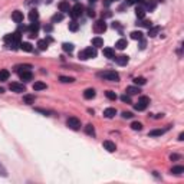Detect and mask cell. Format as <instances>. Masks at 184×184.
<instances>
[{
    "label": "cell",
    "mask_w": 184,
    "mask_h": 184,
    "mask_svg": "<svg viewBox=\"0 0 184 184\" xmlns=\"http://www.w3.org/2000/svg\"><path fill=\"white\" fill-rule=\"evenodd\" d=\"M78 56H79V59H82V61H86V59L95 58V56H96V49H95L94 46H89V48H86V49L81 50Z\"/></svg>",
    "instance_id": "1"
},
{
    "label": "cell",
    "mask_w": 184,
    "mask_h": 184,
    "mask_svg": "<svg viewBox=\"0 0 184 184\" xmlns=\"http://www.w3.org/2000/svg\"><path fill=\"white\" fill-rule=\"evenodd\" d=\"M101 78H104L105 81H111V82H118L119 81V75L116 74L115 71H105L99 74Z\"/></svg>",
    "instance_id": "2"
},
{
    "label": "cell",
    "mask_w": 184,
    "mask_h": 184,
    "mask_svg": "<svg viewBox=\"0 0 184 184\" xmlns=\"http://www.w3.org/2000/svg\"><path fill=\"white\" fill-rule=\"evenodd\" d=\"M148 104H150V98H148V96H141V98L138 99V102L134 105V108L137 111H144L148 107Z\"/></svg>",
    "instance_id": "3"
},
{
    "label": "cell",
    "mask_w": 184,
    "mask_h": 184,
    "mask_svg": "<svg viewBox=\"0 0 184 184\" xmlns=\"http://www.w3.org/2000/svg\"><path fill=\"white\" fill-rule=\"evenodd\" d=\"M83 10H85V9H83V6H82L81 3H76L75 6L71 7V12H69V13H71V16H72L74 19H76V17H79V16L83 13Z\"/></svg>",
    "instance_id": "4"
},
{
    "label": "cell",
    "mask_w": 184,
    "mask_h": 184,
    "mask_svg": "<svg viewBox=\"0 0 184 184\" xmlns=\"http://www.w3.org/2000/svg\"><path fill=\"white\" fill-rule=\"evenodd\" d=\"M9 89L12 92H16V94H22V92H26V86L23 83H19V82H12L9 85Z\"/></svg>",
    "instance_id": "5"
},
{
    "label": "cell",
    "mask_w": 184,
    "mask_h": 184,
    "mask_svg": "<svg viewBox=\"0 0 184 184\" xmlns=\"http://www.w3.org/2000/svg\"><path fill=\"white\" fill-rule=\"evenodd\" d=\"M107 30V23L105 20H96L94 23V32L95 33H104Z\"/></svg>",
    "instance_id": "6"
},
{
    "label": "cell",
    "mask_w": 184,
    "mask_h": 184,
    "mask_svg": "<svg viewBox=\"0 0 184 184\" xmlns=\"http://www.w3.org/2000/svg\"><path fill=\"white\" fill-rule=\"evenodd\" d=\"M66 125H68L71 130H74V131H78V130L81 128V121H79L78 118H75V116H71V118H68V121H66Z\"/></svg>",
    "instance_id": "7"
},
{
    "label": "cell",
    "mask_w": 184,
    "mask_h": 184,
    "mask_svg": "<svg viewBox=\"0 0 184 184\" xmlns=\"http://www.w3.org/2000/svg\"><path fill=\"white\" fill-rule=\"evenodd\" d=\"M37 32H39V23L37 22H32V25L29 26V37H36Z\"/></svg>",
    "instance_id": "8"
},
{
    "label": "cell",
    "mask_w": 184,
    "mask_h": 184,
    "mask_svg": "<svg viewBox=\"0 0 184 184\" xmlns=\"http://www.w3.org/2000/svg\"><path fill=\"white\" fill-rule=\"evenodd\" d=\"M12 19H13L16 23H22V22H23V13H22L20 10H14V12L12 13Z\"/></svg>",
    "instance_id": "9"
},
{
    "label": "cell",
    "mask_w": 184,
    "mask_h": 184,
    "mask_svg": "<svg viewBox=\"0 0 184 184\" xmlns=\"http://www.w3.org/2000/svg\"><path fill=\"white\" fill-rule=\"evenodd\" d=\"M102 53H104V56L108 58V59H115V50H114L112 48H104Z\"/></svg>",
    "instance_id": "10"
},
{
    "label": "cell",
    "mask_w": 184,
    "mask_h": 184,
    "mask_svg": "<svg viewBox=\"0 0 184 184\" xmlns=\"http://www.w3.org/2000/svg\"><path fill=\"white\" fill-rule=\"evenodd\" d=\"M19 76H20V79L22 81H25V82H28V81H32V72L30 71H22V72H19Z\"/></svg>",
    "instance_id": "11"
},
{
    "label": "cell",
    "mask_w": 184,
    "mask_h": 184,
    "mask_svg": "<svg viewBox=\"0 0 184 184\" xmlns=\"http://www.w3.org/2000/svg\"><path fill=\"white\" fill-rule=\"evenodd\" d=\"M59 10H61L62 13H66V12H71V6H69V1H66V0H63V1H61V3H59Z\"/></svg>",
    "instance_id": "12"
},
{
    "label": "cell",
    "mask_w": 184,
    "mask_h": 184,
    "mask_svg": "<svg viewBox=\"0 0 184 184\" xmlns=\"http://www.w3.org/2000/svg\"><path fill=\"white\" fill-rule=\"evenodd\" d=\"M115 61H116V63L118 65H121V66H124V65H127L128 63V56H125V55H119V56H115Z\"/></svg>",
    "instance_id": "13"
},
{
    "label": "cell",
    "mask_w": 184,
    "mask_h": 184,
    "mask_svg": "<svg viewBox=\"0 0 184 184\" xmlns=\"http://www.w3.org/2000/svg\"><path fill=\"white\" fill-rule=\"evenodd\" d=\"M104 148H105L107 151H110V152H114V151L116 150V145H115V143L107 140V141H104Z\"/></svg>",
    "instance_id": "14"
},
{
    "label": "cell",
    "mask_w": 184,
    "mask_h": 184,
    "mask_svg": "<svg viewBox=\"0 0 184 184\" xmlns=\"http://www.w3.org/2000/svg\"><path fill=\"white\" fill-rule=\"evenodd\" d=\"M127 46H128L127 39H119V40H116V43H115V48H116V49H119V50H124Z\"/></svg>",
    "instance_id": "15"
},
{
    "label": "cell",
    "mask_w": 184,
    "mask_h": 184,
    "mask_svg": "<svg viewBox=\"0 0 184 184\" xmlns=\"http://www.w3.org/2000/svg\"><path fill=\"white\" fill-rule=\"evenodd\" d=\"M95 95H96V92H95V89H92V88H88V89L83 92V98H85V99H92V98H95Z\"/></svg>",
    "instance_id": "16"
},
{
    "label": "cell",
    "mask_w": 184,
    "mask_h": 184,
    "mask_svg": "<svg viewBox=\"0 0 184 184\" xmlns=\"http://www.w3.org/2000/svg\"><path fill=\"white\" fill-rule=\"evenodd\" d=\"M115 115H116V110L115 108H107L104 111V116L105 118H114Z\"/></svg>",
    "instance_id": "17"
},
{
    "label": "cell",
    "mask_w": 184,
    "mask_h": 184,
    "mask_svg": "<svg viewBox=\"0 0 184 184\" xmlns=\"http://www.w3.org/2000/svg\"><path fill=\"white\" fill-rule=\"evenodd\" d=\"M20 49L22 50H25V52H32L33 50V48H32V45L29 43V42H20Z\"/></svg>",
    "instance_id": "18"
},
{
    "label": "cell",
    "mask_w": 184,
    "mask_h": 184,
    "mask_svg": "<svg viewBox=\"0 0 184 184\" xmlns=\"http://www.w3.org/2000/svg\"><path fill=\"white\" fill-rule=\"evenodd\" d=\"M125 92H127L128 95H137V94H140L141 91H140V88H138V86H128Z\"/></svg>",
    "instance_id": "19"
},
{
    "label": "cell",
    "mask_w": 184,
    "mask_h": 184,
    "mask_svg": "<svg viewBox=\"0 0 184 184\" xmlns=\"http://www.w3.org/2000/svg\"><path fill=\"white\" fill-rule=\"evenodd\" d=\"M9 76H10V72H9L7 69H0V82L7 81V79H9Z\"/></svg>",
    "instance_id": "20"
},
{
    "label": "cell",
    "mask_w": 184,
    "mask_h": 184,
    "mask_svg": "<svg viewBox=\"0 0 184 184\" xmlns=\"http://www.w3.org/2000/svg\"><path fill=\"white\" fill-rule=\"evenodd\" d=\"M158 32H160V26H151V28L148 29V35H150V37L157 36Z\"/></svg>",
    "instance_id": "21"
},
{
    "label": "cell",
    "mask_w": 184,
    "mask_h": 184,
    "mask_svg": "<svg viewBox=\"0 0 184 184\" xmlns=\"http://www.w3.org/2000/svg\"><path fill=\"white\" fill-rule=\"evenodd\" d=\"M29 19H30V22H37V19H39V13H37L36 9H32V10H30V13H29Z\"/></svg>",
    "instance_id": "22"
},
{
    "label": "cell",
    "mask_w": 184,
    "mask_h": 184,
    "mask_svg": "<svg viewBox=\"0 0 184 184\" xmlns=\"http://www.w3.org/2000/svg\"><path fill=\"white\" fill-rule=\"evenodd\" d=\"M92 46L94 48H101V46H104V40L101 37H94L92 39Z\"/></svg>",
    "instance_id": "23"
},
{
    "label": "cell",
    "mask_w": 184,
    "mask_h": 184,
    "mask_svg": "<svg viewBox=\"0 0 184 184\" xmlns=\"http://www.w3.org/2000/svg\"><path fill=\"white\" fill-rule=\"evenodd\" d=\"M48 46H49V42H48V40H45V39H42V40H39V42H37V48H39L40 50H46V49H48Z\"/></svg>",
    "instance_id": "24"
},
{
    "label": "cell",
    "mask_w": 184,
    "mask_h": 184,
    "mask_svg": "<svg viewBox=\"0 0 184 184\" xmlns=\"http://www.w3.org/2000/svg\"><path fill=\"white\" fill-rule=\"evenodd\" d=\"M168 128H165V130H152V131H150V137H158V135H163L165 131H167Z\"/></svg>",
    "instance_id": "25"
},
{
    "label": "cell",
    "mask_w": 184,
    "mask_h": 184,
    "mask_svg": "<svg viewBox=\"0 0 184 184\" xmlns=\"http://www.w3.org/2000/svg\"><path fill=\"white\" fill-rule=\"evenodd\" d=\"M42 89H46V83H43L40 81H37V82L33 83V91H42Z\"/></svg>",
    "instance_id": "26"
},
{
    "label": "cell",
    "mask_w": 184,
    "mask_h": 184,
    "mask_svg": "<svg viewBox=\"0 0 184 184\" xmlns=\"http://www.w3.org/2000/svg\"><path fill=\"white\" fill-rule=\"evenodd\" d=\"M23 102L28 104V105H32V104H35V96L33 95H25L23 96Z\"/></svg>",
    "instance_id": "27"
},
{
    "label": "cell",
    "mask_w": 184,
    "mask_h": 184,
    "mask_svg": "<svg viewBox=\"0 0 184 184\" xmlns=\"http://www.w3.org/2000/svg\"><path fill=\"white\" fill-rule=\"evenodd\" d=\"M85 132H86L88 135L95 137V128H94V125H92V124H88V125L85 127Z\"/></svg>",
    "instance_id": "28"
},
{
    "label": "cell",
    "mask_w": 184,
    "mask_h": 184,
    "mask_svg": "<svg viewBox=\"0 0 184 184\" xmlns=\"http://www.w3.org/2000/svg\"><path fill=\"white\" fill-rule=\"evenodd\" d=\"M135 14H137L138 19H144V16H145V9H144V7H137Z\"/></svg>",
    "instance_id": "29"
},
{
    "label": "cell",
    "mask_w": 184,
    "mask_h": 184,
    "mask_svg": "<svg viewBox=\"0 0 184 184\" xmlns=\"http://www.w3.org/2000/svg\"><path fill=\"white\" fill-rule=\"evenodd\" d=\"M61 20H63V13H56L52 16V23H58Z\"/></svg>",
    "instance_id": "30"
},
{
    "label": "cell",
    "mask_w": 184,
    "mask_h": 184,
    "mask_svg": "<svg viewBox=\"0 0 184 184\" xmlns=\"http://www.w3.org/2000/svg\"><path fill=\"white\" fill-rule=\"evenodd\" d=\"M78 29H79V23H78L76 20L69 22V30H71V32H76Z\"/></svg>",
    "instance_id": "31"
},
{
    "label": "cell",
    "mask_w": 184,
    "mask_h": 184,
    "mask_svg": "<svg viewBox=\"0 0 184 184\" xmlns=\"http://www.w3.org/2000/svg\"><path fill=\"white\" fill-rule=\"evenodd\" d=\"M131 37H132L134 40H141V39H143V33H141L140 30H134V32H131Z\"/></svg>",
    "instance_id": "32"
},
{
    "label": "cell",
    "mask_w": 184,
    "mask_h": 184,
    "mask_svg": "<svg viewBox=\"0 0 184 184\" xmlns=\"http://www.w3.org/2000/svg\"><path fill=\"white\" fill-rule=\"evenodd\" d=\"M171 173H173V174H183V173H184V167H183V165L173 167V168H171Z\"/></svg>",
    "instance_id": "33"
},
{
    "label": "cell",
    "mask_w": 184,
    "mask_h": 184,
    "mask_svg": "<svg viewBox=\"0 0 184 184\" xmlns=\"http://www.w3.org/2000/svg\"><path fill=\"white\" fill-rule=\"evenodd\" d=\"M30 69H32V66H30V65H17V66H16L17 74H19V72H22V71H30Z\"/></svg>",
    "instance_id": "34"
},
{
    "label": "cell",
    "mask_w": 184,
    "mask_h": 184,
    "mask_svg": "<svg viewBox=\"0 0 184 184\" xmlns=\"http://www.w3.org/2000/svg\"><path fill=\"white\" fill-rule=\"evenodd\" d=\"M131 128H132L134 131H141V130H143V124L138 122V121H134V122L131 124Z\"/></svg>",
    "instance_id": "35"
},
{
    "label": "cell",
    "mask_w": 184,
    "mask_h": 184,
    "mask_svg": "<svg viewBox=\"0 0 184 184\" xmlns=\"http://www.w3.org/2000/svg\"><path fill=\"white\" fill-rule=\"evenodd\" d=\"M155 9V1L154 0H150V1H147L145 3V10H148V12H152Z\"/></svg>",
    "instance_id": "36"
},
{
    "label": "cell",
    "mask_w": 184,
    "mask_h": 184,
    "mask_svg": "<svg viewBox=\"0 0 184 184\" xmlns=\"http://www.w3.org/2000/svg\"><path fill=\"white\" fill-rule=\"evenodd\" d=\"M59 81L63 82V83H71V82L75 81V78H72V76H59Z\"/></svg>",
    "instance_id": "37"
},
{
    "label": "cell",
    "mask_w": 184,
    "mask_h": 184,
    "mask_svg": "<svg viewBox=\"0 0 184 184\" xmlns=\"http://www.w3.org/2000/svg\"><path fill=\"white\" fill-rule=\"evenodd\" d=\"M145 78H143V76H137V78H134V83L135 85H145Z\"/></svg>",
    "instance_id": "38"
},
{
    "label": "cell",
    "mask_w": 184,
    "mask_h": 184,
    "mask_svg": "<svg viewBox=\"0 0 184 184\" xmlns=\"http://www.w3.org/2000/svg\"><path fill=\"white\" fill-rule=\"evenodd\" d=\"M62 49H63L65 52H69V53H71V52L74 50V45H72V43H63V45H62Z\"/></svg>",
    "instance_id": "39"
},
{
    "label": "cell",
    "mask_w": 184,
    "mask_h": 184,
    "mask_svg": "<svg viewBox=\"0 0 184 184\" xmlns=\"http://www.w3.org/2000/svg\"><path fill=\"white\" fill-rule=\"evenodd\" d=\"M138 25H140V26H143V28H147V29H150V28L152 26V22H151V20H144V19H143V20H141Z\"/></svg>",
    "instance_id": "40"
},
{
    "label": "cell",
    "mask_w": 184,
    "mask_h": 184,
    "mask_svg": "<svg viewBox=\"0 0 184 184\" xmlns=\"http://www.w3.org/2000/svg\"><path fill=\"white\" fill-rule=\"evenodd\" d=\"M105 95H107V98L111 99V101H115V99H116V94H115L114 91H107Z\"/></svg>",
    "instance_id": "41"
},
{
    "label": "cell",
    "mask_w": 184,
    "mask_h": 184,
    "mask_svg": "<svg viewBox=\"0 0 184 184\" xmlns=\"http://www.w3.org/2000/svg\"><path fill=\"white\" fill-rule=\"evenodd\" d=\"M121 101H122V102H125V104H132V101H131V96H130L128 94H124V95L121 96Z\"/></svg>",
    "instance_id": "42"
},
{
    "label": "cell",
    "mask_w": 184,
    "mask_h": 184,
    "mask_svg": "<svg viewBox=\"0 0 184 184\" xmlns=\"http://www.w3.org/2000/svg\"><path fill=\"white\" fill-rule=\"evenodd\" d=\"M122 116L127 119V118H132L134 115H132V112H127V111H125V112H122Z\"/></svg>",
    "instance_id": "43"
},
{
    "label": "cell",
    "mask_w": 184,
    "mask_h": 184,
    "mask_svg": "<svg viewBox=\"0 0 184 184\" xmlns=\"http://www.w3.org/2000/svg\"><path fill=\"white\" fill-rule=\"evenodd\" d=\"M36 111H37V112H42V114H45V115H49V114H50L49 111H46V110H42V108H36Z\"/></svg>",
    "instance_id": "44"
},
{
    "label": "cell",
    "mask_w": 184,
    "mask_h": 184,
    "mask_svg": "<svg viewBox=\"0 0 184 184\" xmlns=\"http://www.w3.org/2000/svg\"><path fill=\"white\" fill-rule=\"evenodd\" d=\"M0 176H3V177H6V176H7V173H6V170H4V168H3L1 165H0Z\"/></svg>",
    "instance_id": "45"
},
{
    "label": "cell",
    "mask_w": 184,
    "mask_h": 184,
    "mask_svg": "<svg viewBox=\"0 0 184 184\" xmlns=\"http://www.w3.org/2000/svg\"><path fill=\"white\" fill-rule=\"evenodd\" d=\"M88 16H89V17H94V16H95V12H94L92 9H88Z\"/></svg>",
    "instance_id": "46"
},
{
    "label": "cell",
    "mask_w": 184,
    "mask_h": 184,
    "mask_svg": "<svg viewBox=\"0 0 184 184\" xmlns=\"http://www.w3.org/2000/svg\"><path fill=\"white\" fill-rule=\"evenodd\" d=\"M43 30H45V32H50V30H52V26H50V25H48V26H45V28H43Z\"/></svg>",
    "instance_id": "47"
},
{
    "label": "cell",
    "mask_w": 184,
    "mask_h": 184,
    "mask_svg": "<svg viewBox=\"0 0 184 184\" xmlns=\"http://www.w3.org/2000/svg\"><path fill=\"white\" fill-rule=\"evenodd\" d=\"M134 3H138V0H127V4H134Z\"/></svg>",
    "instance_id": "48"
},
{
    "label": "cell",
    "mask_w": 184,
    "mask_h": 184,
    "mask_svg": "<svg viewBox=\"0 0 184 184\" xmlns=\"http://www.w3.org/2000/svg\"><path fill=\"white\" fill-rule=\"evenodd\" d=\"M170 158H171V160H177V158H178V155H177V154H171V155H170Z\"/></svg>",
    "instance_id": "49"
},
{
    "label": "cell",
    "mask_w": 184,
    "mask_h": 184,
    "mask_svg": "<svg viewBox=\"0 0 184 184\" xmlns=\"http://www.w3.org/2000/svg\"><path fill=\"white\" fill-rule=\"evenodd\" d=\"M140 48H141V49H144V48H145V40H143V39H141V46H140Z\"/></svg>",
    "instance_id": "50"
},
{
    "label": "cell",
    "mask_w": 184,
    "mask_h": 184,
    "mask_svg": "<svg viewBox=\"0 0 184 184\" xmlns=\"http://www.w3.org/2000/svg\"><path fill=\"white\" fill-rule=\"evenodd\" d=\"M178 140H180V141H183V140H184V134H183V132L178 135Z\"/></svg>",
    "instance_id": "51"
},
{
    "label": "cell",
    "mask_w": 184,
    "mask_h": 184,
    "mask_svg": "<svg viewBox=\"0 0 184 184\" xmlns=\"http://www.w3.org/2000/svg\"><path fill=\"white\" fill-rule=\"evenodd\" d=\"M104 4H105V6H110V4H111V0H105V1H104Z\"/></svg>",
    "instance_id": "52"
},
{
    "label": "cell",
    "mask_w": 184,
    "mask_h": 184,
    "mask_svg": "<svg viewBox=\"0 0 184 184\" xmlns=\"http://www.w3.org/2000/svg\"><path fill=\"white\" fill-rule=\"evenodd\" d=\"M3 92H4V89H3V88L0 86V94H3Z\"/></svg>",
    "instance_id": "53"
},
{
    "label": "cell",
    "mask_w": 184,
    "mask_h": 184,
    "mask_svg": "<svg viewBox=\"0 0 184 184\" xmlns=\"http://www.w3.org/2000/svg\"><path fill=\"white\" fill-rule=\"evenodd\" d=\"M88 1H89V3H95L96 0H88Z\"/></svg>",
    "instance_id": "54"
},
{
    "label": "cell",
    "mask_w": 184,
    "mask_h": 184,
    "mask_svg": "<svg viewBox=\"0 0 184 184\" xmlns=\"http://www.w3.org/2000/svg\"><path fill=\"white\" fill-rule=\"evenodd\" d=\"M111 1H114V0H111Z\"/></svg>",
    "instance_id": "55"
}]
</instances>
